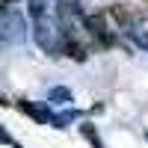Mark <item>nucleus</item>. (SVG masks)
<instances>
[{
  "label": "nucleus",
  "mask_w": 148,
  "mask_h": 148,
  "mask_svg": "<svg viewBox=\"0 0 148 148\" xmlns=\"http://www.w3.org/2000/svg\"><path fill=\"white\" fill-rule=\"evenodd\" d=\"M107 18L113 24H130V12H127V6H110L107 9Z\"/></svg>",
  "instance_id": "obj_1"
}]
</instances>
